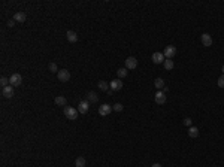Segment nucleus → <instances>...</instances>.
I'll use <instances>...</instances> for the list:
<instances>
[{
    "label": "nucleus",
    "instance_id": "6",
    "mask_svg": "<svg viewBox=\"0 0 224 167\" xmlns=\"http://www.w3.org/2000/svg\"><path fill=\"white\" fill-rule=\"evenodd\" d=\"M136 67H138V60L135 57H127V60H125V69L127 70H133Z\"/></svg>",
    "mask_w": 224,
    "mask_h": 167
},
{
    "label": "nucleus",
    "instance_id": "21",
    "mask_svg": "<svg viewBox=\"0 0 224 167\" xmlns=\"http://www.w3.org/2000/svg\"><path fill=\"white\" fill-rule=\"evenodd\" d=\"M127 73H128V70H127L125 67H121V69L117 70V76H118V79H121V78H125V76H127Z\"/></svg>",
    "mask_w": 224,
    "mask_h": 167
},
{
    "label": "nucleus",
    "instance_id": "5",
    "mask_svg": "<svg viewBox=\"0 0 224 167\" xmlns=\"http://www.w3.org/2000/svg\"><path fill=\"white\" fill-rule=\"evenodd\" d=\"M57 78H58L60 82H67L70 79V72L66 70V69H61V70L57 73Z\"/></svg>",
    "mask_w": 224,
    "mask_h": 167
},
{
    "label": "nucleus",
    "instance_id": "10",
    "mask_svg": "<svg viewBox=\"0 0 224 167\" xmlns=\"http://www.w3.org/2000/svg\"><path fill=\"white\" fill-rule=\"evenodd\" d=\"M151 60L154 64H161V63H164V55H163V52H154Z\"/></svg>",
    "mask_w": 224,
    "mask_h": 167
},
{
    "label": "nucleus",
    "instance_id": "27",
    "mask_svg": "<svg viewBox=\"0 0 224 167\" xmlns=\"http://www.w3.org/2000/svg\"><path fill=\"white\" fill-rule=\"evenodd\" d=\"M191 124H193L191 118H184V125H185V127H188V128H190V127H191Z\"/></svg>",
    "mask_w": 224,
    "mask_h": 167
},
{
    "label": "nucleus",
    "instance_id": "12",
    "mask_svg": "<svg viewBox=\"0 0 224 167\" xmlns=\"http://www.w3.org/2000/svg\"><path fill=\"white\" fill-rule=\"evenodd\" d=\"M154 98H155V103H157V104H164V103H166V100H167L163 91H157Z\"/></svg>",
    "mask_w": 224,
    "mask_h": 167
},
{
    "label": "nucleus",
    "instance_id": "14",
    "mask_svg": "<svg viewBox=\"0 0 224 167\" xmlns=\"http://www.w3.org/2000/svg\"><path fill=\"white\" fill-rule=\"evenodd\" d=\"M66 37H67V40H69L70 43H75V42L78 40V34L75 33L73 30H69V31L66 33Z\"/></svg>",
    "mask_w": 224,
    "mask_h": 167
},
{
    "label": "nucleus",
    "instance_id": "3",
    "mask_svg": "<svg viewBox=\"0 0 224 167\" xmlns=\"http://www.w3.org/2000/svg\"><path fill=\"white\" fill-rule=\"evenodd\" d=\"M163 55H164V58H167V60H172L175 55H176V48L174 45H169V47L164 48V52H163Z\"/></svg>",
    "mask_w": 224,
    "mask_h": 167
},
{
    "label": "nucleus",
    "instance_id": "19",
    "mask_svg": "<svg viewBox=\"0 0 224 167\" xmlns=\"http://www.w3.org/2000/svg\"><path fill=\"white\" fill-rule=\"evenodd\" d=\"M188 136H190V137H193V139H194V137H197V136H199V128L191 125V127L188 128Z\"/></svg>",
    "mask_w": 224,
    "mask_h": 167
},
{
    "label": "nucleus",
    "instance_id": "29",
    "mask_svg": "<svg viewBox=\"0 0 224 167\" xmlns=\"http://www.w3.org/2000/svg\"><path fill=\"white\" fill-rule=\"evenodd\" d=\"M151 167H161V164H160V163H154Z\"/></svg>",
    "mask_w": 224,
    "mask_h": 167
},
{
    "label": "nucleus",
    "instance_id": "15",
    "mask_svg": "<svg viewBox=\"0 0 224 167\" xmlns=\"http://www.w3.org/2000/svg\"><path fill=\"white\" fill-rule=\"evenodd\" d=\"M25 18H27V17H25V12H17V14L14 15L15 23H21V24H23L25 21Z\"/></svg>",
    "mask_w": 224,
    "mask_h": 167
},
{
    "label": "nucleus",
    "instance_id": "23",
    "mask_svg": "<svg viewBox=\"0 0 224 167\" xmlns=\"http://www.w3.org/2000/svg\"><path fill=\"white\" fill-rule=\"evenodd\" d=\"M0 85H2V88H5V87L11 85V82H9V79H8V78L2 76V78H0Z\"/></svg>",
    "mask_w": 224,
    "mask_h": 167
},
{
    "label": "nucleus",
    "instance_id": "9",
    "mask_svg": "<svg viewBox=\"0 0 224 167\" xmlns=\"http://www.w3.org/2000/svg\"><path fill=\"white\" fill-rule=\"evenodd\" d=\"M200 42H202L203 47H211V45H212V36L208 34V33H203V34L200 36Z\"/></svg>",
    "mask_w": 224,
    "mask_h": 167
},
{
    "label": "nucleus",
    "instance_id": "16",
    "mask_svg": "<svg viewBox=\"0 0 224 167\" xmlns=\"http://www.w3.org/2000/svg\"><path fill=\"white\" fill-rule=\"evenodd\" d=\"M87 100H88L90 103H96V101L99 100V95L96 94L94 91H88V93H87Z\"/></svg>",
    "mask_w": 224,
    "mask_h": 167
},
{
    "label": "nucleus",
    "instance_id": "26",
    "mask_svg": "<svg viewBox=\"0 0 224 167\" xmlns=\"http://www.w3.org/2000/svg\"><path fill=\"white\" fill-rule=\"evenodd\" d=\"M217 84H218V87H220V88H224V75H221V76L218 78Z\"/></svg>",
    "mask_w": 224,
    "mask_h": 167
},
{
    "label": "nucleus",
    "instance_id": "30",
    "mask_svg": "<svg viewBox=\"0 0 224 167\" xmlns=\"http://www.w3.org/2000/svg\"><path fill=\"white\" fill-rule=\"evenodd\" d=\"M221 72H223V75H224V64H223V67H221Z\"/></svg>",
    "mask_w": 224,
    "mask_h": 167
},
{
    "label": "nucleus",
    "instance_id": "18",
    "mask_svg": "<svg viewBox=\"0 0 224 167\" xmlns=\"http://www.w3.org/2000/svg\"><path fill=\"white\" fill-rule=\"evenodd\" d=\"M154 87H155L157 90H163V88H164V79L157 78V79L154 81Z\"/></svg>",
    "mask_w": 224,
    "mask_h": 167
},
{
    "label": "nucleus",
    "instance_id": "28",
    "mask_svg": "<svg viewBox=\"0 0 224 167\" xmlns=\"http://www.w3.org/2000/svg\"><path fill=\"white\" fill-rule=\"evenodd\" d=\"M14 25H15V20L12 18V20H9V21H8V27H14Z\"/></svg>",
    "mask_w": 224,
    "mask_h": 167
},
{
    "label": "nucleus",
    "instance_id": "22",
    "mask_svg": "<svg viewBox=\"0 0 224 167\" xmlns=\"http://www.w3.org/2000/svg\"><path fill=\"white\" fill-rule=\"evenodd\" d=\"M163 64H164V69H166V70H172V69H174V60H164V63H163Z\"/></svg>",
    "mask_w": 224,
    "mask_h": 167
},
{
    "label": "nucleus",
    "instance_id": "17",
    "mask_svg": "<svg viewBox=\"0 0 224 167\" xmlns=\"http://www.w3.org/2000/svg\"><path fill=\"white\" fill-rule=\"evenodd\" d=\"M97 87H99L102 91H106V93L111 90V87H109V82H106V81H99V82H97Z\"/></svg>",
    "mask_w": 224,
    "mask_h": 167
},
{
    "label": "nucleus",
    "instance_id": "8",
    "mask_svg": "<svg viewBox=\"0 0 224 167\" xmlns=\"http://www.w3.org/2000/svg\"><path fill=\"white\" fill-rule=\"evenodd\" d=\"M111 112H112V106L108 104V103H103L99 108V115H102V117H106V115H109Z\"/></svg>",
    "mask_w": 224,
    "mask_h": 167
},
{
    "label": "nucleus",
    "instance_id": "13",
    "mask_svg": "<svg viewBox=\"0 0 224 167\" xmlns=\"http://www.w3.org/2000/svg\"><path fill=\"white\" fill-rule=\"evenodd\" d=\"M54 103L57 104V106H67V98L64 97V95H57L55 98H54Z\"/></svg>",
    "mask_w": 224,
    "mask_h": 167
},
{
    "label": "nucleus",
    "instance_id": "2",
    "mask_svg": "<svg viewBox=\"0 0 224 167\" xmlns=\"http://www.w3.org/2000/svg\"><path fill=\"white\" fill-rule=\"evenodd\" d=\"M9 82H11L12 87H20V85L23 84V76H21L20 73H14V75L9 78Z\"/></svg>",
    "mask_w": 224,
    "mask_h": 167
},
{
    "label": "nucleus",
    "instance_id": "24",
    "mask_svg": "<svg viewBox=\"0 0 224 167\" xmlns=\"http://www.w3.org/2000/svg\"><path fill=\"white\" fill-rule=\"evenodd\" d=\"M124 109V106L121 104V103H115L114 106H112V111H115V112H121Z\"/></svg>",
    "mask_w": 224,
    "mask_h": 167
},
{
    "label": "nucleus",
    "instance_id": "1",
    "mask_svg": "<svg viewBox=\"0 0 224 167\" xmlns=\"http://www.w3.org/2000/svg\"><path fill=\"white\" fill-rule=\"evenodd\" d=\"M63 112H64V117H66L67 119H70V121L76 119V118H78V115H79L78 109L70 108V106H64V108H63Z\"/></svg>",
    "mask_w": 224,
    "mask_h": 167
},
{
    "label": "nucleus",
    "instance_id": "20",
    "mask_svg": "<svg viewBox=\"0 0 224 167\" xmlns=\"http://www.w3.org/2000/svg\"><path fill=\"white\" fill-rule=\"evenodd\" d=\"M75 167H85V158L84 157H78L75 160Z\"/></svg>",
    "mask_w": 224,
    "mask_h": 167
},
{
    "label": "nucleus",
    "instance_id": "11",
    "mask_svg": "<svg viewBox=\"0 0 224 167\" xmlns=\"http://www.w3.org/2000/svg\"><path fill=\"white\" fill-rule=\"evenodd\" d=\"M109 87H111L112 91H120L123 88V81L121 79H114V81L109 82Z\"/></svg>",
    "mask_w": 224,
    "mask_h": 167
},
{
    "label": "nucleus",
    "instance_id": "25",
    "mask_svg": "<svg viewBox=\"0 0 224 167\" xmlns=\"http://www.w3.org/2000/svg\"><path fill=\"white\" fill-rule=\"evenodd\" d=\"M48 67H50V72H52V73H58V72H60L55 63H50V66H48Z\"/></svg>",
    "mask_w": 224,
    "mask_h": 167
},
{
    "label": "nucleus",
    "instance_id": "7",
    "mask_svg": "<svg viewBox=\"0 0 224 167\" xmlns=\"http://www.w3.org/2000/svg\"><path fill=\"white\" fill-rule=\"evenodd\" d=\"M14 94H15V91H14V87H12V85H8V87L2 88V95H3L5 98H12Z\"/></svg>",
    "mask_w": 224,
    "mask_h": 167
},
{
    "label": "nucleus",
    "instance_id": "4",
    "mask_svg": "<svg viewBox=\"0 0 224 167\" xmlns=\"http://www.w3.org/2000/svg\"><path fill=\"white\" fill-rule=\"evenodd\" d=\"M88 109H90V101H88L87 98H85V100H81L79 104H78V112H79V114H87Z\"/></svg>",
    "mask_w": 224,
    "mask_h": 167
}]
</instances>
